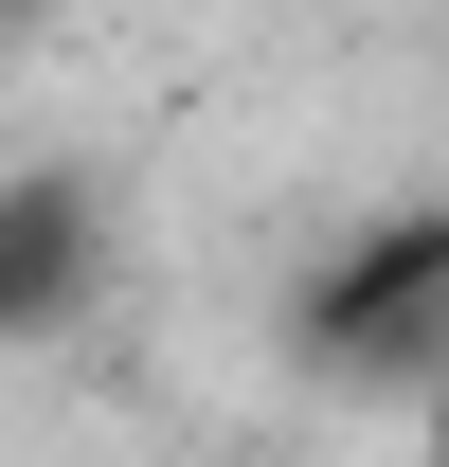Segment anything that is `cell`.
I'll list each match as a JSON object with an SVG mask.
<instances>
[{
    "instance_id": "obj_3",
    "label": "cell",
    "mask_w": 449,
    "mask_h": 467,
    "mask_svg": "<svg viewBox=\"0 0 449 467\" xmlns=\"http://www.w3.org/2000/svg\"><path fill=\"white\" fill-rule=\"evenodd\" d=\"M413 467H449V359L413 378Z\"/></svg>"
},
{
    "instance_id": "obj_2",
    "label": "cell",
    "mask_w": 449,
    "mask_h": 467,
    "mask_svg": "<svg viewBox=\"0 0 449 467\" xmlns=\"http://www.w3.org/2000/svg\"><path fill=\"white\" fill-rule=\"evenodd\" d=\"M90 288V180H0V342Z\"/></svg>"
},
{
    "instance_id": "obj_1",
    "label": "cell",
    "mask_w": 449,
    "mask_h": 467,
    "mask_svg": "<svg viewBox=\"0 0 449 467\" xmlns=\"http://www.w3.org/2000/svg\"><path fill=\"white\" fill-rule=\"evenodd\" d=\"M306 342H324L341 378H432V359H449V216L378 234V252L306 306Z\"/></svg>"
}]
</instances>
